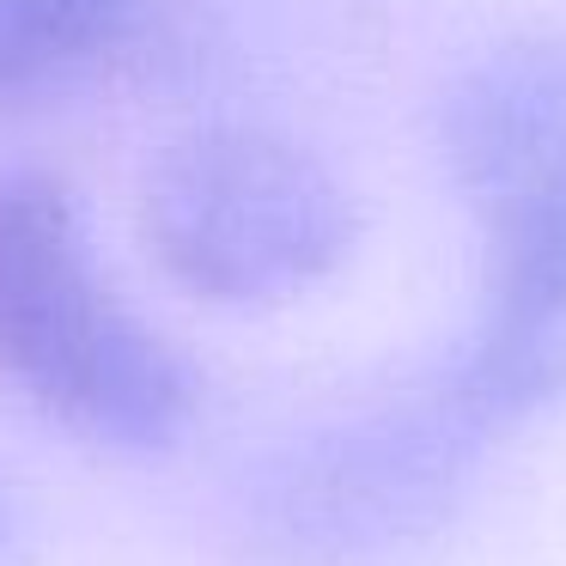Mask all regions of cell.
I'll return each instance as SVG.
<instances>
[{"mask_svg": "<svg viewBox=\"0 0 566 566\" xmlns=\"http://www.w3.org/2000/svg\"><path fill=\"white\" fill-rule=\"evenodd\" d=\"M0 530H7V512H0Z\"/></svg>", "mask_w": 566, "mask_h": 566, "instance_id": "6", "label": "cell"}, {"mask_svg": "<svg viewBox=\"0 0 566 566\" xmlns=\"http://www.w3.org/2000/svg\"><path fill=\"white\" fill-rule=\"evenodd\" d=\"M0 378L123 457H159L201 402L196 366L104 281L55 177L0 184Z\"/></svg>", "mask_w": 566, "mask_h": 566, "instance_id": "2", "label": "cell"}, {"mask_svg": "<svg viewBox=\"0 0 566 566\" xmlns=\"http://www.w3.org/2000/svg\"><path fill=\"white\" fill-rule=\"evenodd\" d=\"M140 0H0V111L86 80L135 38Z\"/></svg>", "mask_w": 566, "mask_h": 566, "instance_id": "5", "label": "cell"}, {"mask_svg": "<svg viewBox=\"0 0 566 566\" xmlns=\"http://www.w3.org/2000/svg\"><path fill=\"white\" fill-rule=\"evenodd\" d=\"M500 432L444 359L286 439L244 488V536L274 566H396L457 524Z\"/></svg>", "mask_w": 566, "mask_h": 566, "instance_id": "3", "label": "cell"}, {"mask_svg": "<svg viewBox=\"0 0 566 566\" xmlns=\"http://www.w3.org/2000/svg\"><path fill=\"white\" fill-rule=\"evenodd\" d=\"M147 250L189 298L226 311L293 305L359 238L354 196L311 147L274 128H196L140 184Z\"/></svg>", "mask_w": 566, "mask_h": 566, "instance_id": "4", "label": "cell"}, {"mask_svg": "<svg viewBox=\"0 0 566 566\" xmlns=\"http://www.w3.org/2000/svg\"><path fill=\"white\" fill-rule=\"evenodd\" d=\"M444 159L481 220V317L451 371L500 427L566 396V38H524L463 67Z\"/></svg>", "mask_w": 566, "mask_h": 566, "instance_id": "1", "label": "cell"}]
</instances>
